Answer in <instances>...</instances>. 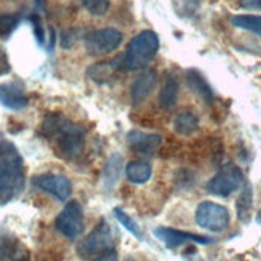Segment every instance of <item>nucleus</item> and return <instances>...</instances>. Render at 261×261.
I'll return each instance as SVG.
<instances>
[{"label":"nucleus","mask_w":261,"mask_h":261,"mask_svg":"<svg viewBox=\"0 0 261 261\" xmlns=\"http://www.w3.org/2000/svg\"><path fill=\"white\" fill-rule=\"evenodd\" d=\"M42 133L55 144V151L66 161L79 157L85 146V132L61 114H48L42 123Z\"/></svg>","instance_id":"nucleus-1"},{"label":"nucleus","mask_w":261,"mask_h":261,"mask_svg":"<svg viewBox=\"0 0 261 261\" xmlns=\"http://www.w3.org/2000/svg\"><path fill=\"white\" fill-rule=\"evenodd\" d=\"M24 189V162L16 146L0 141V207L16 199Z\"/></svg>","instance_id":"nucleus-2"},{"label":"nucleus","mask_w":261,"mask_h":261,"mask_svg":"<svg viewBox=\"0 0 261 261\" xmlns=\"http://www.w3.org/2000/svg\"><path fill=\"white\" fill-rule=\"evenodd\" d=\"M75 252L81 258L90 259H117L114 231L106 220H101L96 228L82 242H79Z\"/></svg>","instance_id":"nucleus-3"},{"label":"nucleus","mask_w":261,"mask_h":261,"mask_svg":"<svg viewBox=\"0 0 261 261\" xmlns=\"http://www.w3.org/2000/svg\"><path fill=\"white\" fill-rule=\"evenodd\" d=\"M159 51V37L152 31H143L135 36L122 55L125 71H140L149 66Z\"/></svg>","instance_id":"nucleus-4"},{"label":"nucleus","mask_w":261,"mask_h":261,"mask_svg":"<svg viewBox=\"0 0 261 261\" xmlns=\"http://www.w3.org/2000/svg\"><path fill=\"white\" fill-rule=\"evenodd\" d=\"M245 185V178L242 170L236 164H224L218 173L215 175L208 183H207V191L213 196L218 197H228L232 192L239 191Z\"/></svg>","instance_id":"nucleus-5"},{"label":"nucleus","mask_w":261,"mask_h":261,"mask_svg":"<svg viewBox=\"0 0 261 261\" xmlns=\"http://www.w3.org/2000/svg\"><path fill=\"white\" fill-rule=\"evenodd\" d=\"M231 221L229 210L224 205L205 200L199 203L196 210V223L202 229H207L212 232H223L228 229Z\"/></svg>","instance_id":"nucleus-6"},{"label":"nucleus","mask_w":261,"mask_h":261,"mask_svg":"<svg viewBox=\"0 0 261 261\" xmlns=\"http://www.w3.org/2000/svg\"><path fill=\"white\" fill-rule=\"evenodd\" d=\"M55 228L60 234H63L66 239L75 241L84 232V210L82 205L77 200L67 202L64 208L55 220Z\"/></svg>","instance_id":"nucleus-7"},{"label":"nucleus","mask_w":261,"mask_h":261,"mask_svg":"<svg viewBox=\"0 0 261 261\" xmlns=\"http://www.w3.org/2000/svg\"><path fill=\"white\" fill-rule=\"evenodd\" d=\"M122 32L114 28L92 31L85 36V50L90 56H105L117 50L122 43Z\"/></svg>","instance_id":"nucleus-8"},{"label":"nucleus","mask_w":261,"mask_h":261,"mask_svg":"<svg viewBox=\"0 0 261 261\" xmlns=\"http://www.w3.org/2000/svg\"><path fill=\"white\" fill-rule=\"evenodd\" d=\"M32 185L39 191L47 192V194L53 196L56 200L66 202L69 199L72 192V185L67 176L64 175H55V173H43L32 179Z\"/></svg>","instance_id":"nucleus-9"},{"label":"nucleus","mask_w":261,"mask_h":261,"mask_svg":"<svg viewBox=\"0 0 261 261\" xmlns=\"http://www.w3.org/2000/svg\"><path fill=\"white\" fill-rule=\"evenodd\" d=\"M154 236L159 241L164 242L167 248H178L183 244H200V245H208L213 244L215 239L192 232H185L179 229H172V228H157L154 231Z\"/></svg>","instance_id":"nucleus-10"},{"label":"nucleus","mask_w":261,"mask_h":261,"mask_svg":"<svg viewBox=\"0 0 261 261\" xmlns=\"http://www.w3.org/2000/svg\"><path fill=\"white\" fill-rule=\"evenodd\" d=\"M0 105L11 111H21L29 105V98L22 84L13 81L0 84Z\"/></svg>","instance_id":"nucleus-11"},{"label":"nucleus","mask_w":261,"mask_h":261,"mask_svg":"<svg viewBox=\"0 0 261 261\" xmlns=\"http://www.w3.org/2000/svg\"><path fill=\"white\" fill-rule=\"evenodd\" d=\"M130 149L141 155H152L162 144V136L155 133H144L140 130H132L127 135Z\"/></svg>","instance_id":"nucleus-12"},{"label":"nucleus","mask_w":261,"mask_h":261,"mask_svg":"<svg viewBox=\"0 0 261 261\" xmlns=\"http://www.w3.org/2000/svg\"><path fill=\"white\" fill-rule=\"evenodd\" d=\"M120 71H125V67H123L122 55H119L117 58H114L112 61H105V63H98V64L90 66L87 74L96 84H106V82L111 81L112 74L120 72Z\"/></svg>","instance_id":"nucleus-13"},{"label":"nucleus","mask_w":261,"mask_h":261,"mask_svg":"<svg viewBox=\"0 0 261 261\" xmlns=\"http://www.w3.org/2000/svg\"><path fill=\"white\" fill-rule=\"evenodd\" d=\"M157 84V77L155 72L149 71V72H143L141 75H138L133 81L130 93H132V99L135 103H141L147 96L152 93V90L155 88Z\"/></svg>","instance_id":"nucleus-14"},{"label":"nucleus","mask_w":261,"mask_h":261,"mask_svg":"<svg viewBox=\"0 0 261 261\" xmlns=\"http://www.w3.org/2000/svg\"><path fill=\"white\" fill-rule=\"evenodd\" d=\"M186 82H188V87L191 88V92L196 93L202 101H205L207 105L213 103V98H215L213 90H212L210 84L205 81V77H203L199 71L189 69L186 74Z\"/></svg>","instance_id":"nucleus-15"},{"label":"nucleus","mask_w":261,"mask_h":261,"mask_svg":"<svg viewBox=\"0 0 261 261\" xmlns=\"http://www.w3.org/2000/svg\"><path fill=\"white\" fill-rule=\"evenodd\" d=\"M178 92H179V85H178L176 77L167 75L164 87L161 90V93H159V105H161V108L165 111H172L176 105Z\"/></svg>","instance_id":"nucleus-16"},{"label":"nucleus","mask_w":261,"mask_h":261,"mask_svg":"<svg viewBox=\"0 0 261 261\" xmlns=\"http://www.w3.org/2000/svg\"><path fill=\"white\" fill-rule=\"evenodd\" d=\"M173 130L181 136H191L199 130V119L191 111H181L173 119Z\"/></svg>","instance_id":"nucleus-17"},{"label":"nucleus","mask_w":261,"mask_h":261,"mask_svg":"<svg viewBox=\"0 0 261 261\" xmlns=\"http://www.w3.org/2000/svg\"><path fill=\"white\" fill-rule=\"evenodd\" d=\"M125 175L132 183L143 185L146 181H149V178L152 176V167L149 162L144 161H132L125 167Z\"/></svg>","instance_id":"nucleus-18"},{"label":"nucleus","mask_w":261,"mask_h":261,"mask_svg":"<svg viewBox=\"0 0 261 261\" xmlns=\"http://www.w3.org/2000/svg\"><path fill=\"white\" fill-rule=\"evenodd\" d=\"M28 255V250L21 245L19 241L13 237H2L0 242V259H21Z\"/></svg>","instance_id":"nucleus-19"},{"label":"nucleus","mask_w":261,"mask_h":261,"mask_svg":"<svg viewBox=\"0 0 261 261\" xmlns=\"http://www.w3.org/2000/svg\"><path fill=\"white\" fill-rule=\"evenodd\" d=\"M252 203H253V192L252 186L245 183L244 189L241 192L239 199H237V218L241 221L247 223L250 220V212H252Z\"/></svg>","instance_id":"nucleus-20"},{"label":"nucleus","mask_w":261,"mask_h":261,"mask_svg":"<svg viewBox=\"0 0 261 261\" xmlns=\"http://www.w3.org/2000/svg\"><path fill=\"white\" fill-rule=\"evenodd\" d=\"M231 24L234 28L255 32L261 37V15H234L231 18Z\"/></svg>","instance_id":"nucleus-21"},{"label":"nucleus","mask_w":261,"mask_h":261,"mask_svg":"<svg viewBox=\"0 0 261 261\" xmlns=\"http://www.w3.org/2000/svg\"><path fill=\"white\" fill-rule=\"evenodd\" d=\"M120 170H122V157L119 154H114L111 157V161L106 167V172H105V179H106V186L112 188L117 179L120 176Z\"/></svg>","instance_id":"nucleus-22"},{"label":"nucleus","mask_w":261,"mask_h":261,"mask_svg":"<svg viewBox=\"0 0 261 261\" xmlns=\"http://www.w3.org/2000/svg\"><path fill=\"white\" fill-rule=\"evenodd\" d=\"M114 217L117 218V221L123 226V228L136 237V239H143V231L140 228V224L136 223L132 217H128V215L122 208H114Z\"/></svg>","instance_id":"nucleus-23"},{"label":"nucleus","mask_w":261,"mask_h":261,"mask_svg":"<svg viewBox=\"0 0 261 261\" xmlns=\"http://www.w3.org/2000/svg\"><path fill=\"white\" fill-rule=\"evenodd\" d=\"M19 24V16L11 15V13H4L0 15V37L7 39L11 32H13Z\"/></svg>","instance_id":"nucleus-24"},{"label":"nucleus","mask_w":261,"mask_h":261,"mask_svg":"<svg viewBox=\"0 0 261 261\" xmlns=\"http://www.w3.org/2000/svg\"><path fill=\"white\" fill-rule=\"evenodd\" d=\"M111 0H82L84 8L88 11L92 16H103L109 10Z\"/></svg>","instance_id":"nucleus-25"},{"label":"nucleus","mask_w":261,"mask_h":261,"mask_svg":"<svg viewBox=\"0 0 261 261\" xmlns=\"http://www.w3.org/2000/svg\"><path fill=\"white\" fill-rule=\"evenodd\" d=\"M29 21L32 22V28H34V36H36V40L39 45H43L45 42V31H43V26L40 22V16L39 15H31L29 16Z\"/></svg>","instance_id":"nucleus-26"},{"label":"nucleus","mask_w":261,"mask_h":261,"mask_svg":"<svg viewBox=\"0 0 261 261\" xmlns=\"http://www.w3.org/2000/svg\"><path fill=\"white\" fill-rule=\"evenodd\" d=\"M77 42V34L74 29H69V31H64L61 34V47L64 50H69L74 47V43Z\"/></svg>","instance_id":"nucleus-27"},{"label":"nucleus","mask_w":261,"mask_h":261,"mask_svg":"<svg viewBox=\"0 0 261 261\" xmlns=\"http://www.w3.org/2000/svg\"><path fill=\"white\" fill-rule=\"evenodd\" d=\"M10 71H11V66H10L8 55L4 48H0V75H5Z\"/></svg>","instance_id":"nucleus-28"},{"label":"nucleus","mask_w":261,"mask_h":261,"mask_svg":"<svg viewBox=\"0 0 261 261\" xmlns=\"http://www.w3.org/2000/svg\"><path fill=\"white\" fill-rule=\"evenodd\" d=\"M239 4L247 10H261V0H239Z\"/></svg>","instance_id":"nucleus-29"},{"label":"nucleus","mask_w":261,"mask_h":261,"mask_svg":"<svg viewBox=\"0 0 261 261\" xmlns=\"http://www.w3.org/2000/svg\"><path fill=\"white\" fill-rule=\"evenodd\" d=\"M256 221L261 224V212H258V215H256Z\"/></svg>","instance_id":"nucleus-30"}]
</instances>
